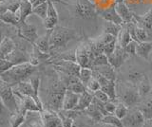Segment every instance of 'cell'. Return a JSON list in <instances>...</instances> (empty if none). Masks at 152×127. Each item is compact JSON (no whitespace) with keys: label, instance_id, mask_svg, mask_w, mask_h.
Returning <instances> with one entry per match:
<instances>
[{"label":"cell","instance_id":"6da1fadb","mask_svg":"<svg viewBox=\"0 0 152 127\" xmlns=\"http://www.w3.org/2000/svg\"><path fill=\"white\" fill-rule=\"evenodd\" d=\"M47 76L48 86L45 89V102H43L44 109L59 112L63 108V100L66 86L54 69L50 73H48Z\"/></svg>","mask_w":152,"mask_h":127},{"label":"cell","instance_id":"7a4b0ae2","mask_svg":"<svg viewBox=\"0 0 152 127\" xmlns=\"http://www.w3.org/2000/svg\"><path fill=\"white\" fill-rule=\"evenodd\" d=\"M80 33L77 30L70 28L62 27L57 25L54 29L51 30L50 37V54L54 55L60 53L62 49H65L69 42L80 38Z\"/></svg>","mask_w":152,"mask_h":127},{"label":"cell","instance_id":"3957f363","mask_svg":"<svg viewBox=\"0 0 152 127\" xmlns=\"http://www.w3.org/2000/svg\"><path fill=\"white\" fill-rule=\"evenodd\" d=\"M39 65H34L31 63H23L13 65L7 71L0 74V78L12 87L15 84L28 81L33 74L38 72Z\"/></svg>","mask_w":152,"mask_h":127},{"label":"cell","instance_id":"277c9868","mask_svg":"<svg viewBox=\"0 0 152 127\" xmlns=\"http://www.w3.org/2000/svg\"><path fill=\"white\" fill-rule=\"evenodd\" d=\"M73 7L75 17L84 20L95 19L98 16V8L90 0H76L74 4H69Z\"/></svg>","mask_w":152,"mask_h":127},{"label":"cell","instance_id":"5b68a950","mask_svg":"<svg viewBox=\"0 0 152 127\" xmlns=\"http://www.w3.org/2000/svg\"><path fill=\"white\" fill-rule=\"evenodd\" d=\"M76 62L79 64L81 67H88L92 69V61L94 55L90 49L87 39H85L75 50Z\"/></svg>","mask_w":152,"mask_h":127},{"label":"cell","instance_id":"8992f818","mask_svg":"<svg viewBox=\"0 0 152 127\" xmlns=\"http://www.w3.org/2000/svg\"><path fill=\"white\" fill-rule=\"evenodd\" d=\"M0 97L12 113L19 110V103L12 87L3 82L1 78H0Z\"/></svg>","mask_w":152,"mask_h":127},{"label":"cell","instance_id":"52a82bcc","mask_svg":"<svg viewBox=\"0 0 152 127\" xmlns=\"http://www.w3.org/2000/svg\"><path fill=\"white\" fill-rule=\"evenodd\" d=\"M16 35L21 39L28 41L31 45H34L36 40L39 38L37 33V28L34 25L28 24V23H20L16 28Z\"/></svg>","mask_w":152,"mask_h":127},{"label":"cell","instance_id":"ba28073f","mask_svg":"<svg viewBox=\"0 0 152 127\" xmlns=\"http://www.w3.org/2000/svg\"><path fill=\"white\" fill-rule=\"evenodd\" d=\"M129 56L130 55L126 52L125 49H123L122 46H120L117 44L115 50L113 51V53L107 56V59H108L109 65L115 69H118L122 67V65L125 63L128 58H129Z\"/></svg>","mask_w":152,"mask_h":127},{"label":"cell","instance_id":"9c48e42d","mask_svg":"<svg viewBox=\"0 0 152 127\" xmlns=\"http://www.w3.org/2000/svg\"><path fill=\"white\" fill-rule=\"evenodd\" d=\"M140 97L141 96L139 94V91H138L137 86H127L122 93V95L120 97V102L125 103L128 108H130L132 106H134L139 102Z\"/></svg>","mask_w":152,"mask_h":127},{"label":"cell","instance_id":"30bf717a","mask_svg":"<svg viewBox=\"0 0 152 127\" xmlns=\"http://www.w3.org/2000/svg\"><path fill=\"white\" fill-rule=\"evenodd\" d=\"M145 118L140 109H135L127 113V115L122 120L125 127H142Z\"/></svg>","mask_w":152,"mask_h":127},{"label":"cell","instance_id":"8fae6325","mask_svg":"<svg viewBox=\"0 0 152 127\" xmlns=\"http://www.w3.org/2000/svg\"><path fill=\"white\" fill-rule=\"evenodd\" d=\"M44 127H63L58 112L44 109L40 112Z\"/></svg>","mask_w":152,"mask_h":127},{"label":"cell","instance_id":"7c38bea8","mask_svg":"<svg viewBox=\"0 0 152 127\" xmlns=\"http://www.w3.org/2000/svg\"><path fill=\"white\" fill-rule=\"evenodd\" d=\"M133 21L138 26L145 29L148 33L149 37L152 39V8H150V10H148L142 15H139L133 12Z\"/></svg>","mask_w":152,"mask_h":127},{"label":"cell","instance_id":"4fadbf2b","mask_svg":"<svg viewBox=\"0 0 152 127\" xmlns=\"http://www.w3.org/2000/svg\"><path fill=\"white\" fill-rule=\"evenodd\" d=\"M15 94V93H14ZM17 101L19 103V108L26 112H41L40 107L38 106L37 102L32 97L21 95V94H15Z\"/></svg>","mask_w":152,"mask_h":127},{"label":"cell","instance_id":"5bb4252c","mask_svg":"<svg viewBox=\"0 0 152 127\" xmlns=\"http://www.w3.org/2000/svg\"><path fill=\"white\" fill-rule=\"evenodd\" d=\"M49 3V7H48V12H47V17L45 20H43V24H44L45 29L48 30H52L57 26L59 21V16H58V12H57L56 9L54 7L53 1L49 0L48 1Z\"/></svg>","mask_w":152,"mask_h":127},{"label":"cell","instance_id":"9a60e30c","mask_svg":"<svg viewBox=\"0 0 152 127\" xmlns=\"http://www.w3.org/2000/svg\"><path fill=\"white\" fill-rule=\"evenodd\" d=\"M98 15L104 18L107 22H111L117 25H122L124 23L122 18L119 16L118 12H116L115 4L107 9H101V10L98 9Z\"/></svg>","mask_w":152,"mask_h":127},{"label":"cell","instance_id":"2e32d148","mask_svg":"<svg viewBox=\"0 0 152 127\" xmlns=\"http://www.w3.org/2000/svg\"><path fill=\"white\" fill-rule=\"evenodd\" d=\"M16 49V43L12 37L5 36L2 43L0 44V59L6 58L8 55L11 54Z\"/></svg>","mask_w":152,"mask_h":127},{"label":"cell","instance_id":"e0dca14e","mask_svg":"<svg viewBox=\"0 0 152 127\" xmlns=\"http://www.w3.org/2000/svg\"><path fill=\"white\" fill-rule=\"evenodd\" d=\"M80 95L79 94H76L70 90H68L65 93L64 96V100H63V110H73L76 107L79 101Z\"/></svg>","mask_w":152,"mask_h":127},{"label":"cell","instance_id":"ac0fdd59","mask_svg":"<svg viewBox=\"0 0 152 127\" xmlns=\"http://www.w3.org/2000/svg\"><path fill=\"white\" fill-rule=\"evenodd\" d=\"M12 90L15 94H21V95L30 96L35 100L34 90H33L32 86L30 81H25V82H22V83H19L15 84V86H12Z\"/></svg>","mask_w":152,"mask_h":127},{"label":"cell","instance_id":"d6986e66","mask_svg":"<svg viewBox=\"0 0 152 127\" xmlns=\"http://www.w3.org/2000/svg\"><path fill=\"white\" fill-rule=\"evenodd\" d=\"M115 9L124 23H129L133 20V12L129 10L125 2L115 3Z\"/></svg>","mask_w":152,"mask_h":127},{"label":"cell","instance_id":"ffe728a7","mask_svg":"<svg viewBox=\"0 0 152 127\" xmlns=\"http://www.w3.org/2000/svg\"><path fill=\"white\" fill-rule=\"evenodd\" d=\"M93 93L89 92L88 90H86L82 94H80V98L76 107L74 108V110H78L81 112H84L87 108L91 105L93 101Z\"/></svg>","mask_w":152,"mask_h":127},{"label":"cell","instance_id":"44dd1931","mask_svg":"<svg viewBox=\"0 0 152 127\" xmlns=\"http://www.w3.org/2000/svg\"><path fill=\"white\" fill-rule=\"evenodd\" d=\"M50 32L51 30H48L44 35L40 36L35 42L34 46L38 49L45 53H50Z\"/></svg>","mask_w":152,"mask_h":127},{"label":"cell","instance_id":"7402d4cb","mask_svg":"<svg viewBox=\"0 0 152 127\" xmlns=\"http://www.w3.org/2000/svg\"><path fill=\"white\" fill-rule=\"evenodd\" d=\"M27 114L28 112L19 108L18 111L12 113L11 118H10L9 120V124L11 125V127H20L26 121Z\"/></svg>","mask_w":152,"mask_h":127},{"label":"cell","instance_id":"603a6c76","mask_svg":"<svg viewBox=\"0 0 152 127\" xmlns=\"http://www.w3.org/2000/svg\"><path fill=\"white\" fill-rule=\"evenodd\" d=\"M0 19L4 23H6L7 25L12 26L14 28H17L21 23L19 15L14 13L11 11H7L4 13H2V15H0Z\"/></svg>","mask_w":152,"mask_h":127},{"label":"cell","instance_id":"cb8c5ba5","mask_svg":"<svg viewBox=\"0 0 152 127\" xmlns=\"http://www.w3.org/2000/svg\"><path fill=\"white\" fill-rule=\"evenodd\" d=\"M151 50H152V42H140V43L137 44L136 55L142 58L145 61H148Z\"/></svg>","mask_w":152,"mask_h":127},{"label":"cell","instance_id":"d4e9b609","mask_svg":"<svg viewBox=\"0 0 152 127\" xmlns=\"http://www.w3.org/2000/svg\"><path fill=\"white\" fill-rule=\"evenodd\" d=\"M131 41H132V38L130 36L129 31H128L125 23H123L121 30H120V32H119V34L117 36V44L120 46H122L123 49H125Z\"/></svg>","mask_w":152,"mask_h":127},{"label":"cell","instance_id":"484cf974","mask_svg":"<svg viewBox=\"0 0 152 127\" xmlns=\"http://www.w3.org/2000/svg\"><path fill=\"white\" fill-rule=\"evenodd\" d=\"M33 11V6L32 4L28 1V0H21L20 4V9H19V16H20V21L21 23H25L27 18L32 15Z\"/></svg>","mask_w":152,"mask_h":127},{"label":"cell","instance_id":"4316f807","mask_svg":"<svg viewBox=\"0 0 152 127\" xmlns=\"http://www.w3.org/2000/svg\"><path fill=\"white\" fill-rule=\"evenodd\" d=\"M92 69L97 70L98 72H100L104 77H106L109 81H116L117 76L115 72V68L112 67L110 65H99V67H93Z\"/></svg>","mask_w":152,"mask_h":127},{"label":"cell","instance_id":"83f0119b","mask_svg":"<svg viewBox=\"0 0 152 127\" xmlns=\"http://www.w3.org/2000/svg\"><path fill=\"white\" fill-rule=\"evenodd\" d=\"M138 91L141 97H145L147 94H149L151 91V83L149 81V78L146 74H142V76L140 80V82L138 83Z\"/></svg>","mask_w":152,"mask_h":127},{"label":"cell","instance_id":"f1b7e54d","mask_svg":"<svg viewBox=\"0 0 152 127\" xmlns=\"http://www.w3.org/2000/svg\"><path fill=\"white\" fill-rule=\"evenodd\" d=\"M84 112H85L86 114H87L94 122H96V123H99V122H102V120H103L104 116L102 115V113L97 109V107L95 106V105H94L93 102H92L91 105H90Z\"/></svg>","mask_w":152,"mask_h":127},{"label":"cell","instance_id":"f546056e","mask_svg":"<svg viewBox=\"0 0 152 127\" xmlns=\"http://www.w3.org/2000/svg\"><path fill=\"white\" fill-rule=\"evenodd\" d=\"M11 115H12V112L9 110V108L6 106L1 97H0V124L4 125V124L9 123Z\"/></svg>","mask_w":152,"mask_h":127},{"label":"cell","instance_id":"4dcf8cb0","mask_svg":"<svg viewBox=\"0 0 152 127\" xmlns=\"http://www.w3.org/2000/svg\"><path fill=\"white\" fill-rule=\"evenodd\" d=\"M101 89L106 92L108 97L110 98V101H116L117 99V95H116V81H110L107 84L104 86L101 87Z\"/></svg>","mask_w":152,"mask_h":127},{"label":"cell","instance_id":"1f68e13d","mask_svg":"<svg viewBox=\"0 0 152 127\" xmlns=\"http://www.w3.org/2000/svg\"><path fill=\"white\" fill-rule=\"evenodd\" d=\"M121 28H122V25H117V24H114V23L106 21V24H104V33L110 34L117 38L119 32L121 30Z\"/></svg>","mask_w":152,"mask_h":127},{"label":"cell","instance_id":"d6a6232c","mask_svg":"<svg viewBox=\"0 0 152 127\" xmlns=\"http://www.w3.org/2000/svg\"><path fill=\"white\" fill-rule=\"evenodd\" d=\"M48 7H49V3L45 2L42 3L40 5L36 7H33L32 15H35L38 17H40L42 20H45L47 17V12H48Z\"/></svg>","mask_w":152,"mask_h":127},{"label":"cell","instance_id":"836d02e7","mask_svg":"<svg viewBox=\"0 0 152 127\" xmlns=\"http://www.w3.org/2000/svg\"><path fill=\"white\" fill-rule=\"evenodd\" d=\"M103 123H107V124H111L116 127H125L123 124V121L121 119H119L118 117H116L114 114H109L107 116H104L102 120Z\"/></svg>","mask_w":152,"mask_h":127},{"label":"cell","instance_id":"e575fe53","mask_svg":"<svg viewBox=\"0 0 152 127\" xmlns=\"http://www.w3.org/2000/svg\"><path fill=\"white\" fill-rule=\"evenodd\" d=\"M93 77V70L88 67H81L79 73V80L85 86L88 83V81Z\"/></svg>","mask_w":152,"mask_h":127},{"label":"cell","instance_id":"d590c367","mask_svg":"<svg viewBox=\"0 0 152 127\" xmlns=\"http://www.w3.org/2000/svg\"><path fill=\"white\" fill-rule=\"evenodd\" d=\"M129 112L128 110V107L125 105V103H123L122 102L119 101V102L116 105V108H115V112H114V115L116 117H118L119 119L123 120L124 118H125L127 113Z\"/></svg>","mask_w":152,"mask_h":127},{"label":"cell","instance_id":"8d00e7d4","mask_svg":"<svg viewBox=\"0 0 152 127\" xmlns=\"http://www.w3.org/2000/svg\"><path fill=\"white\" fill-rule=\"evenodd\" d=\"M66 89H68V90L72 91V92H74L76 94H79V95H80V94H82L83 92H85L86 90H87V87H86V86L80 81V80H78L77 82L69 84V86L66 87Z\"/></svg>","mask_w":152,"mask_h":127},{"label":"cell","instance_id":"74e56055","mask_svg":"<svg viewBox=\"0 0 152 127\" xmlns=\"http://www.w3.org/2000/svg\"><path fill=\"white\" fill-rule=\"evenodd\" d=\"M139 109L142 112L145 120L152 119V100L145 102L144 105H142V107L139 108Z\"/></svg>","mask_w":152,"mask_h":127},{"label":"cell","instance_id":"f35d334b","mask_svg":"<svg viewBox=\"0 0 152 127\" xmlns=\"http://www.w3.org/2000/svg\"><path fill=\"white\" fill-rule=\"evenodd\" d=\"M108 59L107 56L106 54H100L96 57H94L93 61H92V68L99 67V65H108Z\"/></svg>","mask_w":152,"mask_h":127},{"label":"cell","instance_id":"ab89813d","mask_svg":"<svg viewBox=\"0 0 152 127\" xmlns=\"http://www.w3.org/2000/svg\"><path fill=\"white\" fill-rule=\"evenodd\" d=\"M86 87H87V90L91 92V93H94L98 90L101 89V86H100V83H98V81L96 79H94L93 77L91 78L88 81V83L86 84Z\"/></svg>","mask_w":152,"mask_h":127},{"label":"cell","instance_id":"60d3db41","mask_svg":"<svg viewBox=\"0 0 152 127\" xmlns=\"http://www.w3.org/2000/svg\"><path fill=\"white\" fill-rule=\"evenodd\" d=\"M116 46H117V39H115V40H113L111 42H109V43H107L106 46H104V54H106L107 56H109L111 53H113L114 50H115Z\"/></svg>","mask_w":152,"mask_h":127},{"label":"cell","instance_id":"b9f144b4","mask_svg":"<svg viewBox=\"0 0 152 127\" xmlns=\"http://www.w3.org/2000/svg\"><path fill=\"white\" fill-rule=\"evenodd\" d=\"M93 96H94V98H96L97 100L101 101L103 102H107L108 101H110V98H109L106 92H104L102 89H100V90L94 92L93 93Z\"/></svg>","mask_w":152,"mask_h":127},{"label":"cell","instance_id":"7bdbcfd3","mask_svg":"<svg viewBox=\"0 0 152 127\" xmlns=\"http://www.w3.org/2000/svg\"><path fill=\"white\" fill-rule=\"evenodd\" d=\"M142 74L144 73H140V72H137V71L131 72V73L128 74V80H129V81L133 83V86H136V84H138V83L140 82Z\"/></svg>","mask_w":152,"mask_h":127},{"label":"cell","instance_id":"ee69618b","mask_svg":"<svg viewBox=\"0 0 152 127\" xmlns=\"http://www.w3.org/2000/svg\"><path fill=\"white\" fill-rule=\"evenodd\" d=\"M12 67H13V65L11 62H9L6 58L0 59V74L7 71V70L12 68Z\"/></svg>","mask_w":152,"mask_h":127},{"label":"cell","instance_id":"f6af8a7d","mask_svg":"<svg viewBox=\"0 0 152 127\" xmlns=\"http://www.w3.org/2000/svg\"><path fill=\"white\" fill-rule=\"evenodd\" d=\"M137 42L132 40L129 44H128L126 48H125V50L126 51V52L129 54L130 56L132 55H136V49H137Z\"/></svg>","mask_w":152,"mask_h":127},{"label":"cell","instance_id":"bcb514c9","mask_svg":"<svg viewBox=\"0 0 152 127\" xmlns=\"http://www.w3.org/2000/svg\"><path fill=\"white\" fill-rule=\"evenodd\" d=\"M115 101H108L107 102H104V106H106L107 111L109 114H114L115 112V108H116V103H114Z\"/></svg>","mask_w":152,"mask_h":127},{"label":"cell","instance_id":"7dc6e473","mask_svg":"<svg viewBox=\"0 0 152 127\" xmlns=\"http://www.w3.org/2000/svg\"><path fill=\"white\" fill-rule=\"evenodd\" d=\"M142 127H152V119L145 120L144 124H142Z\"/></svg>","mask_w":152,"mask_h":127},{"label":"cell","instance_id":"c3c4849f","mask_svg":"<svg viewBox=\"0 0 152 127\" xmlns=\"http://www.w3.org/2000/svg\"><path fill=\"white\" fill-rule=\"evenodd\" d=\"M5 36H6V35H5V34H4V32H3V30H2L1 29H0V44H1V43H2V41H3V39L5 38Z\"/></svg>","mask_w":152,"mask_h":127},{"label":"cell","instance_id":"681fc988","mask_svg":"<svg viewBox=\"0 0 152 127\" xmlns=\"http://www.w3.org/2000/svg\"><path fill=\"white\" fill-rule=\"evenodd\" d=\"M51 1H55V2H58V3H62V4H64V5H66V6H69V3H66L65 1H62V0H51Z\"/></svg>","mask_w":152,"mask_h":127},{"label":"cell","instance_id":"f907efd6","mask_svg":"<svg viewBox=\"0 0 152 127\" xmlns=\"http://www.w3.org/2000/svg\"><path fill=\"white\" fill-rule=\"evenodd\" d=\"M100 127H116L114 125H111V124H107V123H103V122H101V126Z\"/></svg>","mask_w":152,"mask_h":127},{"label":"cell","instance_id":"816d5d0a","mask_svg":"<svg viewBox=\"0 0 152 127\" xmlns=\"http://www.w3.org/2000/svg\"><path fill=\"white\" fill-rule=\"evenodd\" d=\"M5 26H8L6 23H4L1 19H0V29H2V28H4Z\"/></svg>","mask_w":152,"mask_h":127},{"label":"cell","instance_id":"f5cc1de1","mask_svg":"<svg viewBox=\"0 0 152 127\" xmlns=\"http://www.w3.org/2000/svg\"><path fill=\"white\" fill-rule=\"evenodd\" d=\"M125 2V0H115V3H122Z\"/></svg>","mask_w":152,"mask_h":127},{"label":"cell","instance_id":"db71d44e","mask_svg":"<svg viewBox=\"0 0 152 127\" xmlns=\"http://www.w3.org/2000/svg\"><path fill=\"white\" fill-rule=\"evenodd\" d=\"M28 1H30V2H31V3L32 4V6H33V4H34V3H35V2L37 1V0H28Z\"/></svg>","mask_w":152,"mask_h":127}]
</instances>
